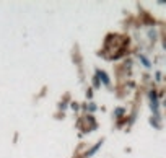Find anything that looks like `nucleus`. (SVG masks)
<instances>
[{
	"instance_id": "obj_1",
	"label": "nucleus",
	"mask_w": 166,
	"mask_h": 158,
	"mask_svg": "<svg viewBox=\"0 0 166 158\" xmlns=\"http://www.w3.org/2000/svg\"><path fill=\"white\" fill-rule=\"evenodd\" d=\"M96 74H98V77L103 80V83H104V85H109V78H108V75L104 74V72H99V70H98Z\"/></svg>"
},
{
	"instance_id": "obj_2",
	"label": "nucleus",
	"mask_w": 166,
	"mask_h": 158,
	"mask_svg": "<svg viewBox=\"0 0 166 158\" xmlns=\"http://www.w3.org/2000/svg\"><path fill=\"white\" fill-rule=\"evenodd\" d=\"M99 147H101V142H99V144H96V145H95V147H93V148H91V150H90V152H88V157H91V155H95V152H96V150H98V148H99Z\"/></svg>"
},
{
	"instance_id": "obj_3",
	"label": "nucleus",
	"mask_w": 166,
	"mask_h": 158,
	"mask_svg": "<svg viewBox=\"0 0 166 158\" xmlns=\"http://www.w3.org/2000/svg\"><path fill=\"white\" fill-rule=\"evenodd\" d=\"M140 60H142V64H143L145 67H150V62H148V59H147V57L140 56Z\"/></svg>"
},
{
	"instance_id": "obj_4",
	"label": "nucleus",
	"mask_w": 166,
	"mask_h": 158,
	"mask_svg": "<svg viewBox=\"0 0 166 158\" xmlns=\"http://www.w3.org/2000/svg\"><path fill=\"white\" fill-rule=\"evenodd\" d=\"M122 112H124V109H122V108L116 109V116H122Z\"/></svg>"
}]
</instances>
